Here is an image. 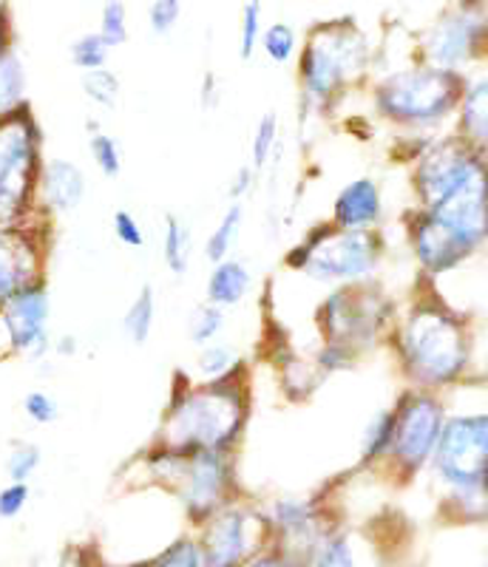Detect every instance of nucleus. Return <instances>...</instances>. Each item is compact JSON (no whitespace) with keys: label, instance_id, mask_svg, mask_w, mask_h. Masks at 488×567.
<instances>
[{"label":"nucleus","instance_id":"obj_1","mask_svg":"<svg viewBox=\"0 0 488 567\" xmlns=\"http://www.w3.org/2000/svg\"><path fill=\"white\" fill-rule=\"evenodd\" d=\"M475 336L471 318L437 292L435 278L420 276V290L398 312L386 347L409 386L446 392L475 369Z\"/></svg>","mask_w":488,"mask_h":567},{"label":"nucleus","instance_id":"obj_2","mask_svg":"<svg viewBox=\"0 0 488 567\" xmlns=\"http://www.w3.org/2000/svg\"><path fill=\"white\" fill-rule=\"evenodd\" d=\"M176 389L162 420L160 443L180 452L236 454L253 406L251 367L247 361L218 381H187L180 372Z\"/></svg>","mask_w":488,"mask_h":567},{"label":"nucleus","instance_id":"obj_3","mask_svg":"<svg viewBox=\"0 0 488 567\" xmlns=\"http://www.w3.org/2000/svg\"><path fill=\"white\" fill-rule=\"evenodd\" d=\"M375 63V49L353 14L318 20L302 40L296 60L302 105L315 114L338 109Z\"/></svg>","mask_w":488,"mask_h":567},{"label":"nucleus","instance_id":"obj_4","mask_svg":"<svg viewBox=\"0 0 488 567\" xmlns=\"http://www.w3.org/2000/svg\"><path fill=\"white\" fill-rule=\"evenodd\" d=\"M466 85L469 78L460 71L415 60L404 69L380 74L369 89V103L380 123L404 134H431L457 116Z\"/></svg>","mask_w":488,"mask_h":567},{"label":"nucleus","instance_id":"obj_5","mask_svg":"<svg viewBox=\"0 0 488 567\" xmlns=\"http://www.w3.org/2000/svg\"><path fill=\"white\" fill-rule=\"evenodd\" d=\"M386 258L380 230H344L333 221L309 227L302 241L284 252V267L315 284H353L375 278Z\"/></svg>","mask_w":488,"mask_h":567},{"label":"nucleus","instance_id":"obj_6","mask_svg":"<svg viewBox=\"0 0 488 567\" xmlns=\"http://www.w3.org/2000/svg\"><path fill=\"white\" fill-rule=\"evenodd\" d=\"M398 312V303L384 290V284L366 278L333 287L318 303L313 323L322 343H338L355 354H366L389 341Z\"/></svg>","mask_w":488,"mask_h":567},{"label":"nucleus","instance_id":"obj_7","mask_svg":"<svg viewBox=\"0 0 488 567\" xmlns=\"http://www.w3.org/2000/svg\"><path fill=\"white\" fill-rule=\"evenodd\" d=\"M151 471L167 488H174L196 525L211 519L225 505L236 503V454L180 452L156 443Z\"/></svg>","mask_w":488,"mask_h":567},{"label":"nucleus","instance_id":"obj_8","mask_svg":"<svg viewBox=\"0 0 488 567\" xmlns=\"http://www.w3.org/2000/svg\"><path fill=\"white\" fill-rule=\"evenodd\" d=\"M393 409L395 437L389 457L384 460V468L398 483H409L435 460L437 443H440L444 425L449 420V409H446L440 392L418 386H406Z\"/></svg>","mask_w":488,"mask_h":567},{"label":"nucleus","instance_id":"obj_9","mask_svg":"<svg viewBox=\"0 0 488 567\" xmlns=\"http://www.w3.org/2000/svg\"><path fill=\"white\" fill-rule=\"evenodd\" d=\"M40 131L29 105L0 116V227L18 225L40 187Z\"/></svg>","mask_w":488,"mask_h":567},{"label":"nucleus","instance_id":"obj_10","mask_svg":"<svg viewBox=\"0 0 488 567\" xmlns=\"http://www.w3.org/2000/svg\"><path fill=\"white\" fill-rule=\"evenodd\" d=\"M424 63L466 74L488 60V0H457L431 20L418 38Z\"/></svg>","mask_w":488,"mask_h":567},{"label":"nucleus","instance_id":"obj_11","mask_svg":"<svg viewBox=\"0 0 488 567\" xmlns=\"http://www.w3.org/2000/svg\"><path fill=\"white\" fill-rule=\"evenodd\" d=\"M420 210L469 258L488 247V154L471 162L449 194Z\"/></svg>","mask_w":488,"mask_h":567},{"label":"nucleus","instance_id":"obj_12","mask_svg":"<svg viewBox=\"0 0 488 567\" xmlns=\"http://www.w3.org/2000/svg\"><path fill=\"white\" fill-rule=\"evenodd\" d=\"M431 468L449 491H480L488 471V412L449 414Z\"/></svg>","mask_w":488,"mask_h":567},{"label":"nucleus","instance_id":"obj_13","mask_svg":"<svg viewBox=\"0 0 488 567\" xmlns=\"http://www.w3.org/2000/svg\"><path fill=\"white\" fill-rule=\"evenodd\" d=\"M273 534L271 516L231 503L202 523L196 545L205 567H242L267 550Z\"/></svg>","mask_w":488,"mask_h":567},{"label":"nucleus","instance_id":"obj_14","mask_svg":"<svg viewBox=\"0 0 488 567\" xmlns=\"http://www.w3.org/2000/svg\"><path fill=\"white\" fill-rule=\"evenodd\" d=\"M480 154L482 151L469 145L455 131L431 136L418 159L411 162L409 185L411 196H415V207H431L440 196L449 194Z\"/></svg>","mask_w":488,"mask_h":567},{"label":"nucleus","instance_id":"obj_15","mask_svg":"<svg viewBox=\"0 0 488 567\" xmlns=\"http://www.w3.org/2000/svg\"><path fill=\"white\" fill-rule=\"evenodd\" d=\"M49 316H52V303L43 281L0 301L3 352L43 358L49 352Z\"/></svg>","mask_w":488,"mask_h":567},{"label":"nucleus","instance_id":"obj_16","mask_svg":"<svg viewBox=\"0 0 488 567\" xmlns=\"http://www.w3.org/2000/svg\"><path fill=\"white\" fill-rule=\"evenodd\" d=\"M40 284V250L27 230L0 227V301Z\"/></svg>","mask_w":488,"mask_h":567},{"label":"nucleus","instance_id":"obj_17","mask_svg":"<svg viewBox=\"0 0 488 567\" xmlns=\"http://www.w3.org/2000/svg\"><path fill=\"white\" fill-rule=\"evenodd\" d=\"M329 221L344 230H378L384 221V187L373 176H358L340 187L333 199Z\"/></svg>","mask_w":488,"mask_h":567},{"label":"nucleus","instance_id":"obj_18","mask_svg":"<svg viewBox=\"0 0 488 567\" xmlns=\"http://www.w3.org/2000/svg\"><path fill=\"white\" fill-rule=\"evenodd\" d=\"M85 182L83 171L69 159L45 162L43 174H40V196L52 210L71 213L78 210L85 199Z\"/></svg>","mask_w":488,"mask_h":567},{"label":"nucleus","instance_id":"obj_19","mask_svg":"<svg viewBox=\"0 0 488 567\" xmlns=\"http://www.w3.org/2000/svg\"><path fill=\"white\" fill-rule=\"evenodd\" d=\"M271 525L278 536L289 542H307L315 550L327 536H322L318 508L309 499H276L271 508Z\"/></svg>","mask_w":488,"mask_h":567},{"label":"nucleus","instance_id":"obj_20","mask_svg":"<svg viewBox=\"0 0 488 567\" xmlns=\"http://www.w3.org/2000/svg\"><path fill=\"white\" fill-rule=\"evenodd\" d=\"M253 290V270L244 258H225L218 265H211L205 281V301L218 303L225 310H233L238 303H244V298L251 296Z\"/></svg>","mask_w":488,"mask_h":567},{"label":"nucleus","instance_id":"obj_21","mask_svg":"<svg viewBox=\"0 0 488 567\" xmlns=\"http://www.w3.org/2000/svg\"><path fill=\"white\" fill-rule=\"evenodd\" d=\"M455 134L488 154V74L469 80L455 116Z\"/></svg>","mask_w":488,"mask_h":567},{"label":"nucleus","instance_id":"obj_22","mask_svg":"<svg viewBox=\"0 0 488 567\" xmlns=\"http://www.w3.org/2000/svg\"><path fill=\"white\" fill-rule=\"evenodd\" d=\"M395 437V409L386 406L369 417V423L364 425L360 432V457L358 463L364 468H373V465H384V460L389 457V449H393Z\"/></svg>","mask_w":488,"mask_h":567},{"label":"nucleus","instance_id":"obj_23","mask_svg":"<svg viewBox=\"0 0 488 567\" xmlns=\"http://www.w3.org/2000/svg\"><path fill=\"white\" fill-rule=\"evenodd\" d=\"M244 202H231L227 210L222 213V219L213 225V230L207 233L205 247H202V256L207 258V265H218L225 258L233 256V247H236L238 236L244 230Z\"/></svg>","mask_w":488,"mask_h":567},{"label":"nucleus","instance_id":"obj_24","mask_svg":"<svg viewBox=\"0 0 488 567\" xmlns=\"http://www.w3.org/2000/svg\"><path fill=\"white\" fill-rule=\"evenodd\" d=\"M191 252H193L191 227H187L180 216L167 213L165 225H162V258H165L167 272L176 278L187 276V270H191Z\"/></svg>","mask_w":488,"mask_h":567},{"label":"nucleus","instance_id":"obj_25","mask_svg":"<svg viewBox=\"0 0 488 567\" xmlns=\"http://www.w3.org/2000/svg\"><path fill=\"white\" fill-rule=\"evenodd\" d=\"M258 52L271 60L273 65H282L284 69V65H293L298 60V52H302V38H298L293 23L273 20V23H267V29H264Z\"/></svg>","mask_w":488,"mask_h":567},{"label":"nucleus","instance_id":"obj_26","mask_svg":"<svg viewBox=\"0 0 488 567\" xmlns=\"http://www.w3.org/2000/svg\"><path fill=\"white\" fill-rule=\"evenodd\" d=\"M244 363V354L238 352L233 343L227 341H213L200 347L196 352V374H200V381H218V378H227L231 372H236L238 367Z\"/></svg>","mask_w":488,"mask_h":567},{"label":"nucleus","instance_id":"obj_27","mask_svg":"<svg viewBox=\"0 0 488 567\" xmlns=\"http://www.w3.org/2000/svg\"><path fill=\"white\" fill-rule=\"evenodd\" d=\"M154 321H156V296L151 287H142L136 292L134 301L129 303V310L122 316V329H125V336H129L131 343L142 347V343H149L151 332H154Z\"/></svg>","mask_w":488,"mask_h":567},{"label":"nucleus","instance_id":"obj_28","mask_svg":"<svg viewBox=\"0 0 488 567\" xmlns=\"http://www.w3.org/2000/svg\"><path fill=\"white\" fill-rule=\"evenodd\" d=\"M278 136H282L278 114L276 111H264L251 136V165L258 174H264L273 165V156L278 151Z\"/></svg>","mask_w":488,"mask_h":567},{"label":"nucleus","instance_id":"obj_29","mask_svg":"<svg viewBox=\"0 0 488 567\" xmlns=\"http://www.w3.org/2000/svg\"><path fill=\"white\" fill-rule=\"evenodd\" d=\"M227 329V310L225 307H218V303H200L196 310H193L191 323H187V338L196 349L205 347V343L222 341Z\"/></svg>","mask_w":488,"mask_h":567},{"label":"nucleus","instance_id":"obj_30","mask_svg":"<svg viewBox=\"0 0 488 567\" xmlns=\"http://www.w3.org/2000/svg\"><path fill=\"white\" fill-rule=\"evenodd\" d=\"M27 91V71L14 52L0 54V116L23 105Z\"/></svg>","mask_w":488,"mask_h":567},{"label":"nucleus","instance_id":"obj_31","mask_svg":"<svg viewBox=\"0 0 488 567\" xmlns=\"http://www.w3.org/2000/svg\"><path fill=\"white\" fill-rule=\"evenodd\" d=\"M264 29H267V23H264L262 0H244L242 14H238V58L244 63H251L258 54Z\"/></svg>","mask_w":488,"mask_h":567},{"label":"nucleus","instance_id":"obj_32","mask_svg":"<svg viewBox=\"0 0 488 567\" xmlns=\"http://www.w3.org/2000/svg\"><path fill=\"white\" fill-rule=\"evenodd\" d=\"M83 94L100 109H116L120 100V78L105 65L96 71H83Z\"/></svg>","mask_w":488,"mask_h":567},{"label":"nucleus","instance_id":"obj_33","mask_svg":"<svg viewBox=\"0 0 488 567\" xmlns=\"http://www.w3.org/2000/svg\"><path fill=\"white\" fill-rule=\"evenodd\" d=\"M111 45L105 43L100 32H89L71 43V63L78 65L80 71H96L109 65Z\"/></svg>","mask_w":488,"mask_h":567},{"label":"nucleus","instance_id":"obj_34","mask_svg":"<svg viewBox=\"0 0 488 567\" xmlns=\"http://www.w3.org/2000/svg\"><path fill=\"white\" fill-rule=\"evenodd\" d=\"M89 151L94 165L100 168V174L109 176V179H116L122 174V151L116 145V140L105 131L91 128V140H89Z\"/></svg>","mask_w":488,"mask_h":567},{"label":"nucleus","instance_id":"obj_35","mask_svg":"<svg viewBox=\"0 0 488 567\" xmlns=\"http://www.w3.org/2000/svg\"><path fill=\"white\" fill-rule=\"evenodd\" d=\"M309 567H355V554L347 536H327V539L309 554Z\"/></svg>","mask_w":488,"mask_h":567},{"label":"nucleus","instance_id":"obj_36","mask_svg":"<svg viewBox=\"0 0 488 567\" xmlns=\"http://www.w3.org/2000/svg\"><path fill=\"white\" fill-rule=\"evenodd\" d=\"M100 34L111 49L129 40V9L122 0H105L103 12H100Z\"/></svg>","mask_w":488,"mask_h":567},{"label":"nucleus","instance_id":"obj_37","mask_svg":"<svg viewBox=\"0 0 488 567\" xmlns=\"http://www.w3.org/2000/svg\"><path fill=\"white\" fill-rule=\"evenodd\" d=\"M358 361H360V354H355L353 349L347 347H338V343H322L313 358L315 369L322 372L324 381H327L329 374L349 372V369L358 367Z\"/></svg>","mask_w":488,"mask_h":567},{"label":"nucleus","instance_id":"obj_38","mask_svg":"<svg viewBox=\"0 0 488 567\" xmlns=\"http://www.w3.org/2000/svg\"><path fill=\"white\" fill-rule=\"evenodd\" d=\"M182 0H154L149 7V27L156 38H167L180 27Z\"/></svg>","mask_w":488,"mask_h":567},{"label":"nucleus","instance_id":"obj_39","mask_svg":"<svg viewBox=\"0 0 488 567\" xmlns=\"http://www.w3.org/2000/svg\"><path fill=\"white\" fill-rule=\"evenodd\" d=\"M38 465H40V449L32 443L14 445L12 454H9L7 460V471H9V477H12V483H27L34 471H38Z\"/></svg>","mask_w":488,"mask_h":567},{"label":"nucleus","instance_id":"obj_40","mask_svg":"<svg viewBox=\"0 0 488 567\" xmlns=\"http://www.w3.org/2000/svg\"><path fill=\"white\" fill-rule=\"evenodd\" d=\"M111 227H114V236L120 245L131 247V250H140L145 247V230L136 221V216L131 210H116L114 219H111Z\"/></svg>","mask_w":488,"mask_h":567},{"label":"nucleus","instance_id":"obj_41","mask_svg":"<svg viewBox=\"0 0 488 567\" xmlns=\"http://www.w3.org/2000/svg\"><path fill=\"white\" fill-rule=\"evenodd\" d=\"M23 412H27L29 420H34V423L40 425L54 423V420L60 417L58 400L49 392H40V389H34V392H29L27 398H23Z\"/></svg>","mask_w":488,"mask_h":567},{"label":"nucleus","instance_id":"obj_42","mask_svg":"<svg viewBox=\"0 0 488 567\" xmlns=\"http://www.w3.org/2000/svg\"><path fill=\"white\" fill-rule=\"evenodd\" d=\"M154 567H205V561H202L200 545H196V542L180 539L176 545H171V548L165 550V556H162Z\"/></svg>","mask_w":488,"mask_h":567},{"label":"nucleus","instance_id":"obj_43","mask_svg":"<svg viewBox=\"0 0 488 567\" xmlns=\"http://www.w3.org/2000/svg\"><path fill=\"white\" fill-rule=\"evenodd\" d=\"M29 503V485L27 483H12L0 491V516L3 519H12L20 511L27 508Z\"/></svg>","mask_w":488,"mask_h":567},{"label":"nucleus","instance_id":"obj_44","mask_svg":"<svg viewBox=\"0 0 488 567\" xmlns=\"http://www.w3.org/2000/svg\"><path fill=\"white\" fill-rule=\"evenodd\" d=\"M256 179H258V171L253 168L251 162H247V165H242V168L233 174L231 185H227V202L247 199V196L253 194V187H256Z\"/></svg>","mask_w":488,"mask_h":567},{"label":"nucleus","instance_id":"obj_45","mask_svg":"<svg viewBox=\"0 0 488 567\" xmlns=\"http://www.w3.org/2000/svg\"><path fill=\"white\" fill-rule=\"evenodd\" d=\"M242 567H302V565H298V559H293L289 554H282V550H264V554H258L256 559H251Z\"/></svg>","mask_w":488,"mask_h":567},{"label":"nucleus","instance_id":"obj_46","mask_svg":"<svg viewBox=\"0 0 488 567\" xmlns=\"http://www.w3.org/2000/svg\"><path fill=\"white\" fill-rule=\"evenodd\" d=\"M216 94H218L216 78H213V74H207L205 85H202V100H205L207 109H213V105H216Z\"/></svg>","mask_w":488,"mask_h":567},{"label":"nucleus","instance_id":"obj_47","mask_svg":"<svg viewBox=\"0 0 488 567\" xmlns=\"http://www.w3.org/2000/svg\"><path fill=\"white\" fill-rule=\"evenodd\" d=\"M7 40H9V20H7V12L0 9V54H7Z\"/></svg>","mask_w":488,"mask_h":567},{"label":"nucleus","instance_id":"obj_48","mask_svg":"<svg viewBox=\"0 0 488 567\" xmlns=\"http://www.w3.org/2000/svg\"><path fill=\"white\" fill-rule=\"evenodd\" d=\"M60 354H74V349H78V341L74 338H63V341L58 343Z\"/></svg>","mask_w":488,"mask_h":567},{"label":"nucleus","instance_id":"obj_49","mask_svg":"<svg viewBox=\"0 0 488 567\" xmlns=\"http://www.w3.org/2000/svg\"><path fill=\"white\" fill-rule=\"evenodd\" d=\"M482 494H486V499H488V471H486V477H482Z\"/></svg>","mask_w":488,"mask_h":567},{"label":"nucleus","instance_id":"obj_50","mask_svg":"<svg viewBox=\"0 0 488 567\" xmlns=\"http://www.w3.org/2000/svg\"><path fill=\"white\" fill-rule=\"evenodd\" d=\"M449 3H457V0H449Z\"/></svg>","mask_w":488,"mask_h":567},{"label":"nucleus","instance_id":"obj_51","mask_svg":"<svg viewBox=\"0 0 488 567\" xmlns=\"http://www.w3.org/2000/svg\"><path fill=\"white\" fill-rule=\"evenodd\" d=\"M486 567H488V559H486Z\"/></svg>","mask_w":488,"mask_h":567}]
</instances>
